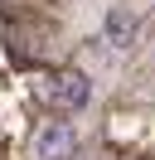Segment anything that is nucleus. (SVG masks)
<instances>
[{
  "label": "nucleus",
  "instance_id": "3",
  "mask_svg": "<svg viewBox=\"0 0 155 160\" xmlns=\"http://www.w3.org/2000/svg\"><path fill=\"white\" fill-rule=\"evenodd\" d=\"M136 15L131 10H107V20H102V39L112 44V49H131L136 44Z\"/></svg>",
  "mask_w": 155,
  "mask_h": 160
},
{
  "label": "nucleus",
  "instance_id": "2",
  "mask_svg": "<svg viewBox=\"0 0 155 160\" xmlns=\"http://www.w3.org/2000/svg\"><path fill=\"white\" fill-rule=\"evenodd\" d=\"M48 102H58V107H68V112H82L87 102H92V82H87L82 73H58V78L48 82Z\"/></svg>",
  "mask_w": 155,
  "mask_h": 160
},
{
  "label": "nucleus",
  "instance_id": "1",
  "mask_svg": "<svg viewBox=\"0 0 155 160\" xmlns=\"http://www.w3.org/2000/svg\"><path fill=\"white\" fill-rule=\"evenodd\" d=\"M78 150V131L68 121H39L34 131V160H68Z\"/></svg>",
  "mask_w": 155,
  "mask_h": 160
}]
</instances>
